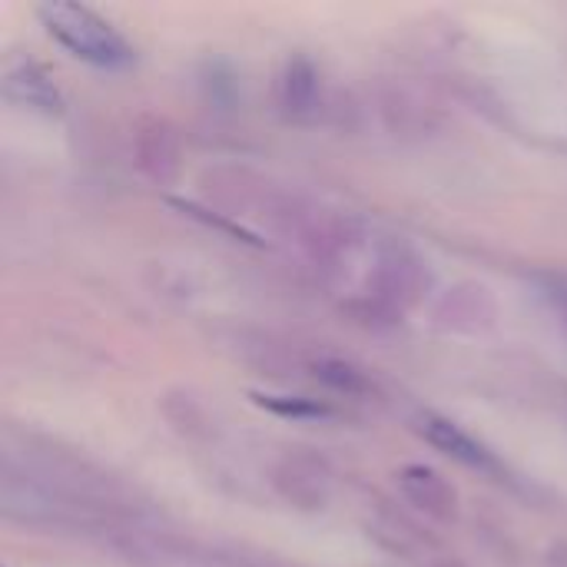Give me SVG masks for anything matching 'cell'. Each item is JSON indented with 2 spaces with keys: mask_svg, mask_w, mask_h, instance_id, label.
Wrapping results in <instances>:
<instances>
[{
  "mask_svg": "<svg viewBox=\"0 0 567 567\" xmlns=\"http://www.w3.org/2000/svg\"><path fill=\"white\" fill-rule=\"evenodd\" d=\"M40 20L53 40H60L73 56L93 66H126L133 60L130 43L93 10L76 3H43Z\"/></svg>",
  "mask_w": 567,
  "mask_h": 567,
  "instance_id": "1",
  "label": "cell"
},
{
  "mask_svg": "<svg viewBox=\"0 0 567 567\" xmlns=\"http://www.w3.org/2000/svg\"><path fill=\"white\" fill-rule=\"evenodd\" d=\"M402 488L405 495L422 505L425 512L439 515V518H449L455 512V492L442 482V475H435L432 468H422V465H412L402 472Z\"/></svg>",
  "mask_w": 567,
  "mask_h": 567,
  "instance_id": "2",
  "label": "cell"
},
{
  "mask_svg": "<svg viewBox=\"0 0 567 567\" xmlns=\"http://www.w3.org/2000/svg\"><path fill=\"white\" fill-rule=\"evenodd\" d=\"M422 435H425L435 449L455 455V458L465 462V465H482V462H485V452H482L465 432H458V425H452V422H445V419H425V422H422Z\"/></svg>",
  "mask_w": 567,
  "mask_h": 567,
  "instance_id": "3",
  "label": "cell"
},
{
  "mask_svg": "<svg viewBox=\"0 0 567 567\" xmlns=\"http://www.w3.org/2000/svg\"><path fill=\"white\" fill-rule=\"evenodd\" d=\"M316 100H319V76H316V70L306 60L289 63L286 76H282V106L299 116V113L312 110Z\"/></svg>",
  "mask_w": 567,
  "mask_h": 567,
  "instance_id": "4",
  "label": "cell"
},
{
  "mask_svg": "<svg viewBox=\"0 0 567 567\" xmlns=\"http://www.w3.org/2000/svg\"><path fill=\"white\" fill-rule=\"evenodd\" d=\"M20 86V93H23V100L30 103V106H53L56 110V90L47 83V76L37 70V66H20V73H7V93H13Z\"/></svg>",
  "mask_w": 567,
  "mask_h": 567,
  "instance_id": "5",
  "label": "cell"
},
{
  "mask_svg": "<svg viewBox=\"0 0 567 567\" xmlns=\"http://www.w3.org/2000/svg\"><path fill=\"white\" fill-rule=\"evenodd\" d=\"M143 140H150L153 143V150H143L140 146V163L156 176V179H166L173 169H176V143H173V136L166 133V130H150Z\"/></svg>",
  "mask_w": 567,
  "mask_h": 567,
  "instance_id": "6",
  "label": "cell"
}]
</instances>
